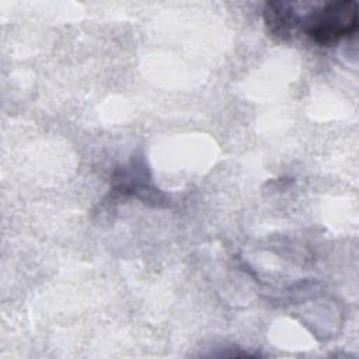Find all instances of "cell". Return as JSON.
Instances as JSON below:
<instances>
[{
    "label": "cell",
    "instance_id": "cell-1",
    "mask_svg": "<svg viewBox=\"0 0 359 359\" xmlns=\"http://www.w3.org/2000/svg\"><path fill=\"white\" fill-rule=\"evenodd\" d=\"M300 25L314 42L334 45L358 29V4L353 0L327 3L302 18Z\"/></svg>",
    "mask_w": 359,
    "mask_h": 359
},
{
    "label": "cell",
    "instance_id": "cell-2",
    "mask_svg": "<svg viewBox=\"0 0 359 359\" xmlns=\"http://www.w3.org/2000/svg\"><path fill=\"white\" fill-rule=\"evenodd\" d=\"M112 192L119 195H133L142 199L144 203H153L158 206L164 202L163 195L150 184L147 168L140 158H133L129 167L116 168L112 174Z\"/></svg>",
    "mask_w": 359,
    "mask_h": 359
},
{
    "label": "cell",
    "instance_id": "cell-3",
    "mask_svg": "<svg viewBox=\"0 0 359 359\" xmlns=\"http://www.w3.org/2000/svg\"><path fill=\"white\" fill-rule=\"evenodd\" d=\"M264 21L269 32L282 39L289 38L300 25L302 18L289 1H268L264 8Z\"/></svg>",
    "mask_w": 359,
    "mask_h": 359
}]
</instances>
